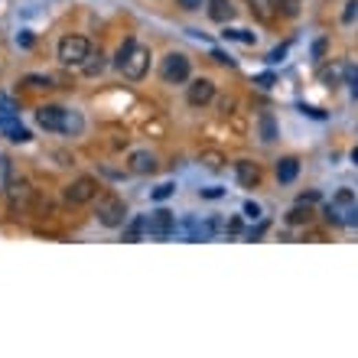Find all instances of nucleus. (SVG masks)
Segmentation results:
<instances>
[{
	"mask_svg": "<svg viewBox=\"0 0 358 358\" xmlns=\"http://www.w3.org/2000/svg\"><path fill=\"white\" fill-rule=\"evenodd\" d=\"M36 121L43 131H52V134H72V131H82V121L72 118L65 108H56V104H46L36 111Z\"/></svg>",
	"mask_w": 358,
	"mask_h": 358,
	"instance_id": "1",
	"label": "nucleus"
},
{
	"mask_svg": "<svg viewBox=\"0 0 358 358\" xmlns=\"http://www.w3.org/2000/svg\"><path fill=\"white\" fill-rule=\"evenodd\" d=\"M95 219H98L104 228H121L124 219H127V202H124L118 192H104L95 205Z\"/></svg>",
	"mask_w": 358,
	"mask_h": 358,
	"instance_id": "2",
	"label": "nucleus"
},
{
	"mask_svg": "<svg viewBox=\"0 0 358 358\" xmlns=\"http://www.w3.org/2000/svg\"><path fill=\"white\" fill-rule=\"evenodd\" d=\"M59 62L62 65H78L82 69V62L91 56V43H88L85 36H75V33H69V36L59 39Z\"/></svg>",
	"mask_w": 358,
	"mask_h": 358,
	"instance_id": "3",
	"label": "nucleus"
},
{
	"mask_svg": "<svg viewBox=\"0 0 358 358\" xmlns=\"http://www.w3.org/2000/svg\"><path fill=\"white\" fill-rule=\"evenodd\" d=\"M189 72H192V65H189V56L186 52H170L160 65V75L166 85H183V82H189Z\"/></svg>",
	"mask_w": 358,
	"mask_h": 358,
	"instance_id": "4",
	"label": "nucleus"
},
{
	"mask_svg": "<svg viewBox=\"0 0 358 358\" xmlns=\"http://www.w3.org/2000/svg\"><path fill=\"white\" fill-rule=\"evenodd\" d=\"M62 196H65L69 205H85V202H91V199L98 196V183L91 176H78V179H72V183L65 186Z\"/></svg>",
	"mask_w": 358,
	"mask_h": 358,
	"instance_id": "5",
	"label": "nucleus"
},
{
	"mask_svg": "<svg viewBox=\"0 0 358 358\" xmlns=\"http://www.w3.org/2000/svg\"><path fill=\"white\" fill-rule=\"evenodd\" d=\"M147 69H150V49L147 46H134L131 56H127L124 65H121L124 78H131V82H140V78L147 75Z\"/></svg>",
	"mask_w": 358,
	"mask_h": 358,
	"instance_id": "6",
	"label": "nucleus"
},
{
	"mask_svg": "<svg viewBox=\"0 0 358 358\" xmlns=\"http://www.w3.org/2000/svg\"><path fill=\"white\" fill-rule=\"evenodd\" d=\"M212 98H215V82L212 78H196L192 85L186 88V101L192 108H205V104H212Z\"/></svg>",
	"mask_w": 358,
	"mask_h": 358,
	"instance_id": "7",
	"label": "nucleus"
},
{
	"mask_svg": "<svg viewBox=\"0 0 358 358\" xmlns=\"http://www.w3.org/2000/svg\"><path fill=\"white\" fill-rule=\"evenodd\" d=\"M176 235V215L166 209H157L153 215H150V238H170Z\"/></svg>",
	"mask_w": 358,
	"mask_h": 358,
	"instance_id": "8",
	"label": "nucleus"
},
{
	"mask_svg": "<svg viewBox=\"0 0 358 358\" xmlns=\"http://www.w3.org/2000/svg\"><path fill=\"white\" fill-rule=\"evenodd\" d=\"M235 176H238V183L245 186V189H254V186L260 183V166L258 163H251V160H238L235 163Z\"/></svg>",
	"mask_w": 358,
	"mask_h": 358,
	"instance_id": "9",
	"label": "nucleus"
},
{
	"mask_svg": "<svg viewBox=\"0 0 358 358\" xmlns=\"http://www.w3.org/2000/svg\"><path fill=\"white\" fill-rule=\"evenodd\" d=\"M157 170V160H153V153H147V150H137V153H131V173L137 176H147Z\"/></svg>",
	"mask_w": 358,
	"mask_h": 358,
	"instance_id": "10",
	"label": "nucleus"
},
{
	"mask_svg": "<svg viewBox=\"0 0 358 358\" xmlns=\"http://www.w3.org/2000/svg\"><path fill=\"white\" fill-rule=\"evenodd\" d=\"M297 176H300V160L297 157H284V160H277V183L290 186Z\"/></svg>",
	"mask_w": 358,
	"mask_h": 358,
	"instance_id": "11",
	"label": "nucleus"
},
{
	"mask_svg": "<svg viewBox=\"0 0 358 358\" xmlns=\"http://www.w3.org/2000/svg\"><path fill=\"white\" fill-rule=\"evenodd\" d=\"M245 3H247V10L254 13L260 23H271L273 16H277V3H273V0H245Z\"/></svg>",
	"mask_w": 358,
	"mask_h": 358,
	"instance_id": "12",
	"label": "nucleus"
},
{
	"mask_svg": "<svg viewBox=\"0 0 358 358\" xmlns=\"http://www.w3.org/2000/svg\"><path fill=\"white\" fill-rule=\"evenodd\" d=\"M144 235H150V215H137L134 222L124 228V241H140Z\"/></svg>",
	"mask_w": 358,
	"mask_h": 358,
	"instance_id": "13",
	"label": "nucleus"
},
{
	"mask_svg": "<svg viewBox=\"0 0 358 358\" xmlns=\"http://www.w3.org/2000/svg\"><path fill=\"white\" fill-rule=\"evenodd\" d=\"M209 16L215 20V23H228V20L235 16L232 0H209Z\"/></svg>",
	"mask_w": 358,
	"mask_h": 358,
	"instance_id": "14",
	"label": "nucleus"
},
{
	"mask_svg": "<svg viewBox=\"0 0 358 358\" xmlns=\"http://www.w3.org/2000/svg\"><path fill=\"white\" fill-rule=\"evenodd\" d=\"M104 65H108V56L104 52H91L85 62H82V75H88V78H95V75H101L104 72Z\"/></svg>",
	"mask_w": 358,
	"mask_h": 358,
	"instance_id": "15",
	"label": "nucleus"
},
{
	"mask_svg": "<svg viewBox=\"0 0 358 358\" xmlns=\"http://www.w3.org/2000/svg\"><path fill=\"white\" fill-rule=\"evenodd\" d=\"M287 222H290V225H309V222H313V209H309L306 202H297L293 209L287 212Z\"/></svg>",
	"mask_w": 358,
	"mask_h": 358,
	"instance_id": "16",
	"label": "nucleus"
},
{
	"mask_svg": "<svg viewBox=\"0 0 358 358\" xmlns=\"http://www.w3.org/2000/svg\"><path fill=\"white\" fill-rule=\"evenodd\" d=\"M342 78H348L346 62H335V65H329V69H322V82H326V85H339Z\"/></svg>",
	"mask_w": 358,
	"mask_h": 358,
	"instance_id": "17",
	"label": "nucleus"
},
{
	"mask_svg": "<svg viewBox=\"0 0 358 358\" xmlns=\"http://www.w3.org/2000/svg\"><path fill=\"white\" fill-rule=\"evenodd\" d=\"M3 134H7V140H10V144H26V140H30V131H26L23 124H16V121L3 124Z\"/></svg>",
	"mask_w": 358,
	"mask_h": 358,
	"instance_id": "18",
	"label": "nucleus"
},
{
	"mask_svg": "<svg viewBox=\"0 0 358 358\" xmlns=\"http://www.w3.org/2000/svg\"><path fill=\"white\" fill-rule=\"evenodd\" d=\"M30 199H33V189H30V186H13L10 189V202H13V209H26V205H30Z\"/></svg>",
	"mask_w": 358,
	"mask_h": 358,
	"instance_id": "19",
	"label": "nucleus"
},
{
	"mask_svg": "<svg viewBox=\"0 0 358 358\" xmlns=\"http://www.w3.org/2000/svg\"><path fill=\"white\" fill-rule=\"evenodd\" d=\"M260 140H264V144H273V140H277V121H273L271 114L260 118Z\"/></svg>",
	"mask_w": 358,
	"mask_h": 358,
	"instance_id": "20",
	"label": "nucleus"
},
{
	"mask_svg": "<svg viewBox=\"0 0 358 358\" xmlns=\"http://www.w3.org/2000/svg\"><path fill=\"white\" fill-rule=\"evenodd\" d=\"M333 202L339 205V209H346V215H348V209L355 205L358 199H355V192H352V189H339V192L333 196Z\"/></svg>",
	"mask_w": 358,
	"mask_h": 358,
	"instance_id": "21",
	"label": "nucleus"
},
{
	"mask_svg": "<svg viewBox=\"0 0 358 358\" xmlns=\"http://www.w3.org/2000/svg\"><path fill=\"white\" fill-rule=\"evenodd\" d=\"M322 215H326V222L329 225H346V209H339L335 202H329V205L322 209Z\"/></svg>",
	"mask_w": 358,
	"mask_h": 358,
	"instance_id": "22",
	"label": "nucleus"
},
{
	"mask_svg": "<svg viewBox=\"0 0 358 358\" xmlns=\"http://www.w3.org/2000/svg\"><path fill=\"white\" fill-rule=\"evenodd\" d=\"M222 36L225 39H235V43H245V46H254V43H258V36H254V33H247V30H225Z\"/></svg>",
	"mask_w": 358,
	"mask_h": 358,
	"instance_id": "23",
	"label": "nucleus"
},
{
	"mask_svg": "<svg viewBox=\"0 0 358 358\" xmlns=\"http://www.w3.org/2000/svg\"><path fill=\"white\" fill-rule=\"evenodd\" d=\"M202 163H205L209 170H222V166H225V157L219 153V150H205V153H202Z\"/></svg>",
	"mask_w": 358,
	"mask_h": 358,
	"instance_id": "24",
	"label": "nucleus"
},
{
	"mask_svg": "<svg viewBox=\"0 0 358 358\" xmlns=\"http://www.w3.org/2000/svg\"><path fill=\"white\" fill-rule=\"evenodd\" d=\"M273 3H277V10L284 13V16H297L300 7H303L300 0H273Z\"/></svg>",
	"mask_w": 358,
	"mask_h": 358,
	"instance_id": "25",
	"label": "nucleus"
},
{
	"mask_svg": "<svg viewBox=\"0 0 358 358\" xmlns=\"http://www.w3.org/2000/svg\"><path fill=\"white\" fill-rule=\"evenodd\" d=\"M355 20H358V0H348V3H346V10H342V23L352 26Z\"/></svg>",
	"mask_w": 358,
	"mask_h": 358,
	"instance_id": "26",
	"label": "nucleus"
},
{
	"mask_svg": "<svg viewBox=\"0 0 358 358\" xmlns=\"http://www.w3.org/2000/svg\"><path fill=\"white\" fill-rule=\"evenodd\" d=\"M134 46H137L134 39H124V43H121V49H118V59H114V65H118V69L124 65V59L131 56V49H134Z\"/></svg>",
	"mask_w": 358,
	"mask_h": 358,
	"instance_id": "27",
	"label": "nucleus"
},
{
	"mask_svg": "<svg viewBox=\"0 0 358 358\" xmlns=\"http://www.w3.org/2000/svg\"><path fill=\"white\" fill-rule=\"evenodd\" d=\"M173 192H176L173 183H163V186H157V189H153V199H157V202H166V199L173 196Z\"/></svg>",
	"mask_w": 358,
	"mask_h": 358,
	"instance_id": "28",
	"label": "nucleus"
},
{
	"mask_svg": "<svg viewBox=\"0 0 358 358\" xmlns=\"http://www.w3.org/2000/svg\"><path fill=\"white\" fill-rule=\"evenodd\" d=\"M0 111H3V114H16L20 108H16V101H13L10 95H3V91H0Z\"/></svg>",
	"mask_w": 358,
	"mask_h": 358,
	"instance_id": "29",
	"label": "nucleus"
},
{
	"mask_svg": "<svg viewBox=\"0 0 358 358\" xmlns=\"http://www.w3.org/2000/svg\"><path fill=\"white\" fill-rule=\"evenodd\" d=\"M23 85H30V88H49V85H52V78H49V75H46V78H43V75H30Z\"/></svg>",
	"mask_w": 358,
	"mask_h": 358,
	"instance_id": "30",
	"label": "nucleus"
},
{
	"mask_svg": "<svg viewBox=\"0 0 358 358\" xmlns=\"http://www.w3.org/2000/svg\"><path fill=\"white\" fill-rule=\"evenodd\" d=\"M326 49H329V43H326V39H316V43H313V59L320 62L322 56H326Z\"/></svg>",
	"mask_w": 358,
	"mask_h": 358,
	"instance_id": "31",
	"label": "nucleus"
},
{
	"mask_svg": "<svg viewBox=\"0 0 358 358\" xmlns=\"http://www.w3.org/2000/svg\"><path fill=\"white\" fill-rule=\"evenodd\" d=\"M245 215H247V219H260V205L247 199V202H245Z\"/></svg>",
	"mask_w": 358,
	"mask_h": 358,
	"instance_id": "32",
	"label": "nucleus"
},
{
	"mask_svg": "<svg viewBox=\"0 0 358 358\" xmlns=\"http://www.w3.org/2000/svg\"><path fill=\"white\" fill-rule=\"evenodd\" d=\"M202 196H205V199H222L225 189H222V186H209V189H202Z\"/></svg>",
	"mask_w": 358,
	"mask_h": 358,
	"instance_id": "33",
	"label": "nucleus"
},
{
	"mask_svg": "<svg viewBox=\"0 0 358 358\" xmlns=\"http://www.w3.org/2000/svg\"><path fill=\"white\" fill-rule=\"evenodd\" d=\"M297 202H306V205H313V202H320V192H316V189H309V192H300Z\"/></svg>",
	"mask_w": 358,
	"mask_h": 358,
	"instance_id": "34",
	"label": "nucleus"
},
{
	"mask_svg": "<svg viewBox=\"0 0 358 358\" xmlns=\"http://www.w3.org/2000/svg\"><path fill=\"white\" fill-rule=\"evenodd\" d=\"M348 85H352V95L358 98V69H352V65H348Z\"/></svg>",
	"mask_w": 358,
	"mask_h": 358,
	"instance_id": "35",
	"label": "nucleus"
},
{
	"mask_svg": "<svg viewBox=\"0 0 358 358\" xmlns=\"http://www.w3.org/2000/svg\"><path fill=\"white\" fill-rule=\"evenodd\" d=\"M212 59L219 62V65H235V59H232V56H225V52H219V49L212 52Z\"/></svg>",
	"mask_w": 358,
	"mask_h": 358,
	"instance_id": "36",
	"label": "nucleus"
},
{
	"mask_svg": "<svg viewBox=\"0 0 358 358\" xmlns=\"http://www.w3.org/2000/svg\"><path fill=\"white\" fill-rule=\"evenodd\" d=\"M254 82H258V85H260V88H271V85H273V82H277V78H273V75H271V72H264V75H258V78H254Z\"/></svg>",
	"mask_w": 358,
	"mask_h": 358,
	"instance_id": "37",
	"label": "nucleus"
},
{
	"mask_svg": "<svg viewBox=\"0 0 358 358\" xmlns=\"http://www.w3.org/2000/svg\"><path fill=\"white\" fill-rule=\"evenodd\" d=\"M264 232H267V222L258 225V228H251V232H247V241H258V238L264 235Z\"/></svg>",
	"mask_w": 358,
	"mask_h": 358,
	"instance_id": "38",
	"label": "nucleus"
},
{
	"mask_svg": "<svg viewBox=\"0 0 358 358\" xmlns=\"http://www.w3.org/2000/svg\"><path fill=\"white\" fill-rule=\"evenodd\" d=\"M284 56H287V46H277V49H273L271 56H267V62H271V65H273V62H280V59H284Z\"/></svg>",
	"mask_w": 358,
	"mask_h": 358,
	"instance_id": "39",
	"label": "nucleus"
},
{
	"mask_svg": "<svg viewBox=\"0 0 358 358\" xmlns=\"http://www.w3.org/2000/svg\"><path fill=\"white\" fill-rule=\"evenodd\" d=\"M300 111H303V114H309V118H320V121H322V118H326V111H320V108H306V104H300Z\"/></svg>",
	"mask_w": 358,
	"mask_h": 358,
	"instance_id": "40",
	"label": "nucleus"
},
{
	"mask_svg": "<svg viewBox=\"0 0 358 358\" xmlns=\"http://www.w3.org/2000/svg\"><path fill=\"white\" fill-rule=\"evenodd\" d=\"M179 7H183V10H199L202 0H179Z\"/></svg>",
	"mask_w": 358,
	"mask_h": 358,
	"instance_id": "41",
	"label": "nucleus"
},
{
	"mask_svg": "<svg viewBox=\"0 0 358 358\" xmlns=\"http://www.w3.org/2000/svg\"><path fill=\"white\" fill-rule=\"evenodd\" d=\"M225 232H232V235H238V232H241V222H238V219H232V222L225 225Z\"/></svg>",
	"mask_w": 358,
	"mask_h": 358,
	"instance_id": "42",
	"label": "nucleus"
},
{
	"mask_svg": "<svg viewBox=\"0 0 358 358\" xmlns=\"http://www.w3.org/2000/svg\"><path fill=\"white\" fill-rule=\"evenodd\" d=\"M352 163H355V166H358V147L352 150Z\"/></svg>",
	"mask_w": 358,
	"mask_h": 358,
	"instance_id": "43",
	"label": "nucleus"
}]
</instances>
